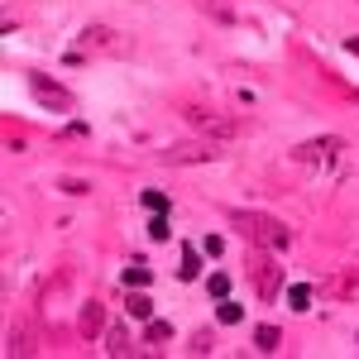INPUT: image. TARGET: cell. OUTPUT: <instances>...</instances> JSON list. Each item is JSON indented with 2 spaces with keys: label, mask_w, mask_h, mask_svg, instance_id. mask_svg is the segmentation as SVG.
<instances>
[{
  "label": "cell",
  "mask_w": 359,
  "mask_h": 359,
  "mask_svg": "<svg viewBox=\"0 0 359 359\" xmlns=\"http://www.w3.org/2000/svg\"><path fill=\"white\" fill-rule=\"evenodd\" d=\"M230 221L245 230V240H254V245H264V249H287V245H292L287 225L273 221V216H259V211H235Z\"/></svg>",
  "instance_id": "obj_1"
},
{
  "label": "cell",
  "mask_w": 359,
  "mask_h": 359,
  "mask_svg": "<svg viewBox=\"0 0 359 359\" xmlns=\"http://www.w3.org/2000/svg\"><path fill=\"white\" fill-rule=\"evenodd\" d=\"M187 125L192 130H201V135H211V139H235V135H245L249 125L245 120H230V115H216V111H206V106H187Z\"/></svg>",
  "instance_id": "obj_2"
},
{
  "label": "cell",
  "mask_w": 359,
  "mask_h": 359,
  "mask_svg": "<svg viewBox=\"0 0 359 359\" xmlns=\"http://www.w3.org/2000/svg\"><path fill=\"white\" fill-rule=\"evenodd\" d=\"M340 149H345V139H340V135H321V139L297 144V149H292V158H297V163H331Z\"/></svg>",
  "instance_id": "obj_3"
},
{
  "label": "cell",
  "mask_w": 359,
  "mask_h": 359,
  "mask_svg": "<svg viewBox=\"0 0 359 359\" xmlns=\"http://www.w3.org/2000/svg\"><path fill=\"white\" fill-rule=\"evenodd\" d=\"M221 154L211 149V144H172L163 154V163H172V168H182V163H216Z\"/></svg>",
  "instance_id": "obj_4"
},
{
  "label": "cell",
  "mask_w": 359,
  "mask_h": 359,
  "mask_svg": "<svg viewBox=\"0 0 359 359\" xmlns=\"http://www.w3.org/2000/svg\"><path fill=\"white\" fill-rule=\"evenodd\" d=\"M29 91L43 101V106H53V111H72L77 101H72V91H62L57 82H48V77H29Z\"/></svg>",
  "instance_id": "obj_5"
},
{
  "label": "cell",
  "mask_w": 359,
  "mask_h": 359,
  "mask_svg": "<svg viewBox=\"0 0 359 359\" xmlns=\"http://www.w3.org/2000/svg\"><path fill=\"white\" fill-rule=\"evenodd\" d=\"M278 273H283V269H273V259H259V269H254V283H259V292H264L269 302L278 297Z\"/></svg>",
  "instance_id": "obj_6"
},
{
  "label": "cell",
  "mask_w": 359,
  "mask_h": 359,
  "mask_svg": "<svg viewBox=\"0 0 359 359\" xmlns=\"http://www.w3.org/2000/svg\"><path fill=\"white\" fill-rule=\"evenodd\" d=\"M82 43H86V48H111V53L120 48V43H115V29H106V25H86L82 29Z\"/></svg>",
  "instance_id": "obj_7"
},
{
  "label": "cell",
  "mask_w": 359,
  "mask_h": 359,
  "mask_svg": "<svg viewBox=\"0 0 359 359\" xmlns=\"http://www.w3.org/2000/svg\"><path fill=\"white\" fill-rule=\"evenodd\" d=\"M106 350H111V355H135L130 331H125V326H111V331H106Z\"/></svg>",
  "instance_id": "obj_8"
},
{
  "label": "cell",
  "mask_w": 359,
  "mask_h": 359,
  "mask_svg": "<svg viewBox=\"0 0 359 359\" xmlns=\"http://www.w3.org/2000/svg\"><path fill=\"white\" fill-rule=\"evenodd\" d=\"M106 326V311H101V302H86L82 306V335H96Z\"/></svg>",
  "instance_id": "obj_9"
},
{
  "label": "cell",
  "mask_w": 359,
  "mask_h": 359,
  "mask_svg": "<svg viewBox=\"0 0 359 359\" xmlns=\"http://www.w3.org/2000/svg\"><path fill=\"white\" fill-rule=\"evenodd\" d=\"M130 316H135V321H154V302H149V297H144V292H130Z\"/></svg>",
  "instance_id": "obj_10"
},
{
  "label": "cell",
  "mask_w": 359,
  "mask_h": 359,
  "mask_svg": "<svg viewBox=\"0 0 359 359\" xmlns=\"http://www.w3.org/2000/svg\"><path fill=\"white\" fill-rule=\"evenodd\" d=\"M278 340H283V335H278V326H259V331H254V345H259L264 355H273Z\"/></svg>",
  "instance_id": "obj_11"
},
{
  "label": "cell",
  "mask_w": 359,
  "mask_h": 359,
  "mask_svg": "<svg viewBox=\"0 0 359 359\" xmlns=\"http://www.w3.org/2000/svg\"><path fill=\"white\" fill-rule=\"evenodd\" d=\"M201 273V254H196V245L182 249V269H177V278H196Z\"/></svg>",
  "instance_id": "obj_12"
},
{
  "label": "cell",
  "mask_w": 359,
  "mask_h": 359,
  "mask_svg": "<svg viewBox=\"0 0 359 359\" xmlns=\"http://www.w3.org/2000/svg\"><path fill=\"white\" fill-rule=\"evenodd\" d=\"M216 316H221V326H235V321L245 316V306H240V302H230V297H221V306H216Z\"/></svg>",
  "instance_id": "obj_13"
},
{
  "label": "cell",
  "mask_w": 359,
  "mask_h": 359,
  "mask_svg": "<svg viewBox=\"0 0 359 359\" xmlns=\"http://www.w3.org/2000/svg\"><path fill=\"white\" fill-rule=\"evenodd\" d=\"M196 10H206V15H216L221 25H235V10H225L221 0H196Z\"/></svg>",
  "instance_id": "obj_14"
},
{
  "label": "cell",
  "mask_w": 359,
  "mask_h": 359,
  "mask_svg": "<svg viewBox=\"0 0 359 359\" xmlns=\"http://www.w3.org/2000/svg\"><path fill=\"white\" fill-rule=\"evenodd\" d=\"M57 192H67V196H86V192H91V182H82V177H57Z\"/></svg>",
  "instance_id": "obj_15"
},
{
  "label": "cell",
  "mask_w": 359,
  "mask_h": 359,
  "mask_svg": "<svg viewBox=\"0 0 359 359\" xmlns=\"http://www.w3.org/2000/svg\"><path fill=\"white\" fill-rule=\"evenodd\" d=\"M287 302H292V311H306V306H311V287H302V283L287 287Z\"/></svg>",
  "instance_id": "obj_16"
},
{
  "label": "cell",
  "mask_w": 359,
  "mask_h": 359,
  "mask_svg": "<svg viewBox=\"0 0 359 359\" xmlns=\"http://www.w3.org/2000/svg\"><path fill=\"white\" fill-rule=\"evenodd\" d=\"M211 350H216V335H211V331H196L192 335V355H211Z\"/></svg>",
  "instance_id": "obj_17"
},
{
  "label": "cell",
  "mask_w": 359,
  "mask_h": 359,
  "mask_svg": "<svg viewBox=\"0 0 359 359\" xmlns=\"http://www.w3.org/2000/svg\"><path fill=\"white\" fill-rule=\"evenodd\" d=\"M206 287H211V297H230V278H225V273H211V278H206Z\"/></svg>",
  "instance_id": "obj_18"
},
{
  "label": "cell",
  "mask_w": 359,
  "mask_h": 359,
  "mask_svg": "<svg viewBox=\"0 0 359 359\" xmlns=\"http://www.w3.org/2000/svg\"><path fill=\"white\" fill-rule=\"evenodd\" d=\"M144 206H149L154 216H168V196L163 192H144Z\"/></svg>",
  "instance_id": "obj_19"
},
{
  "label": "cell",
  "mask_w": 359,
  "mask_h": 359,
  "mask_svg": "<svg viewBox=\"0 0 359 359\" xmlns=\"http://www.w3.org/2000/svg\"><path fill=\"white\" fill-rule=\"evenodd\" d=\"M144 283H149V269H144V264H135V269L125 273V287H144Z\"/></svg>",
  "instance_id": "obj_20"
},
{
  "label": "cell",
  "mask_w": 359,
  "mask_h": 359,
  "mask_svg": "<svg viewBox=\"0 0 359 359\" xmlns=\"http://www.w3.org/2000/svg\"><path fill=\"white\" fill-rule=\"evenodd\" d=\"M168 335H172V326H168V321H149L144 340H168Z\"/></svg>",
  "instance_id": "obj_21"
},
{
  "label": "cell",
  "mask_w": 359,
  "mask_h": 359,
  "mask_svg": "<svg viewBox=\"0 0 359 359\" xmlns=\"http://www.w3.org/2000/svg\"><path fill=\"white\" fill-rule=\"evenodd\" d=\"M149 235H154V240H168V216H154V221H149Z\"/></svg>",
  "instance_id": "obj_22"
},
{
  "label": "cell",
  "mask_w": 359,
  "mask_h": 359,
  "mask_svg": "<svg viewBox=\"0 0 359 359\" xmlns=\"http://www.w3.org/2000/svg\"><path fill=\"white\" fill-rule=\"evenodd\" d=\"M201 249H206V254H221L225 245H221V235H206V240H201Z\"/></svg>",
  "instance_id": "obj_23"
},
{
  "label": "cell",
  "mask_w": 359,
  "mask_h": 359,
  "mask_svg": "<svg viewBox=\"0 0 359 359\" xmlns=\"http://www.w3.org/2000/svg\"><path fill=\"white\" fill-rule=\"evenodd\" d=\"M345 48H350V53H355V57H359V39H345Z\"/></svg>",
  "instance_id": "obj_24"
}]
</instances>
